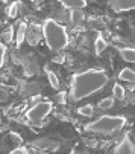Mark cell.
Instances as JSON below:
<instances>
[{
	"label": "cell",
	"mask_w": 135,
	"mask_h": 154,
	"mask_svg": "<svg viewBox=\"0 0 135 154\" xmlns=\"http://www.w3.org/2000/svg\"><path fill=\"white\" fill-rule=\"evenodd\" d=\"M112 154H135V148H134L132 139L126 134V136L119 142V145L114 148Z\"/></svg>",
	"instance_id": "5"
},
{
	"label": "cell",
	"mask_w": 135,
	"mask_h": 154,
	"mask_svg": "<svg viewBox=\"0 0 135 154\" xmlns=\"http://www.w3.org/2000/svg\"><path fill=\"white\" fill-rule=\"evenodd\" d=\"M111 6L112 11L116 12H125V11H132L135 8V2L134 0H112L108 3Z\"/></svg>",
	"instance_id": "6"
},
{
	"label": "cell",
	"mask_w": 135,
	"mask_h": 154,
	"mask_svg": "<svg viewBox=\"0 0 135 154\" xmlns=\"http://www.w3.org/2000/svg\"><path fill=\"white\" fill-rule=\"evenodd\" d=\"M46 75H47V79H49V82H50V85H52V89L58 90V89H59V79H58L56 73L52 72L49 67H46Z\"/></svg>",
	"instance_id": "14"
},
{
	"label": "cell",
	"mask_w": 135,
	"mask_h": 154,
	"mask_svg": "<svg viewBox=\"0 0 135 154\" xmlns=\"http://www.w3.org/2000/svg\"><path fill=\"white\" fill-rule=\"evenodd\" d=\"M11 154H29V151L25 148V146H17L11 151Z\"/></svg>",
	"instance_id": "22"
},
{
	"label": "cell",
	"mask_w": 135,
	"mask_h": 154,
	"mask_svg": "<svg viewBox=\"0 0 135 154\" xmlns=\"http://www.w3.org/2000/svg\"><path fill=\"white\" fill-rule=\"evenodd\" d=\"M108 81V73L103 69H87L73 76L70 95L75 101L90 98L105 89Z\"/></svg>",
	"instance_id": "1"
},
{
	"label": "cell",
	"mask_w": 135,
	"mask_h": 154,
	"mask_svg": "<svg viewBox=\"0 0 135 154\" xmlns=\"http://www.w3.org/2000/svg\"><path fill=\"white\" fill-rule=\"evenodd\" d=\"M78 113L84 118H91L94 115V107L91 104H87V105H82L78 108Z\"/></svg>",
	"instance_id": "15"
},
{
	"label": "cell",
	"mask_w": 135,
	"mask_h": 154,
	"mask_svg": "<svg viewBox=\"0 0 135 154\" xmlns=\"http://www.w3.org/2000/svg\"><path fill=\"white\" fill-rule=\"evenodd\" d=\"M119 79L132 84V82L135 81V72H134V69H128V67L122 69V70L119 72Z\"/></svg>",
	"instance_id": "11"
},
{
	"label": "cell",
	"mask_w": 135,
	"mask_h": 154,
	"mask_svg": "<svg viewBox=\"0 0 135 154\" xmlns=\"http://www.w3.org/2000/svg\"><path fill=\"white\" fill-rule=\"evenodd\" d=\"M26 31H28V25L26 23H20L18 25L17 32H15V43H17L18 46L26 40Z\"/></svg>",
	"instance_id": "12"
},
{
	"label": "cell",
	"mask_w": 135,
	"mask_h": 154,
	"mask_svg": "<svg viewBox=\"0 0 135 154\" xmlns=\"http://www.w3.org/2000/svg\"><path fill=\"white\" fill-rule=\"evenodd\" d=\"M106 48H108V41L103 38V34H97V37L94 40V52H96V55L103 54L106 51Z\"/></svg>",
	"instance_id": "9"
},
{
	"label": "cell",
	"mask_w": 135,
	"mask_h": 154,
	"mask_svg": "<svg viewBox=\"0 0 135 154\" xmlns=\"http://www.w3.org/2000/svg\"><path fill=\"white\" fill-rule=\"evenodd\" d=\"M32 145L37 146V148H50V149L58 148V143H56L55 140H49V139H40V140H35Z\"/></svg>",
	"instance_id": "13"
},
{
	"label": "cell",
	"mask_w": 135,
	"mask_h": 154,
	"mask_svg": "<svg viewBox=\"0 0 135 154\" xmlns=\"http://www.w3.org/2000/svg\"><path fill=\"white\" fill-rule=\"evenodd\" d=\"M14 35H15L14 28H12V26H9V28H8V29L3 32V41H5V45H9V43H12Z\"/></svg>",
	"instance_id": "19"
},
{
	"label": "cell",
	"mask_w": 135,
	"mask_h": 154,
	"mask_svg": "<svg viewBox=\"0 0 135 154\" xmlns=\"http://www.w3.org/2000/svg\"><path fill=\"white\" fill-rule=\"evenodd\" d=\"M6 55H8V49L5 46V43H0V69L3 67V64L6 61Z\"/></svg>",
	"instance_id": "20"
},
{
	"label": "cell",
	"mask_w": 135,
	"mask_h": 154,
	"mask_svg": "<svg viewBox=\"0 0 135 154\" xmlns=\"http://www.w3.org/2000/svg\"><path fill=\"white\" fill-rule=\"evenodd\" d=\"M61 5L70 11H82L88 3L85 0H61Z\"/></svg>",
	"instance_id": "7"
},
{
	"label": "cell",
	"mask_w": 135,
	"mask_h": 154,
	"mask_svg": "<svg viewBox=\"0 0 135 154\" xmlns=\"http://www.w3.org/2000/svg\"><path fill=\"white\" fill-rule=\"evenodd\" d=\"M128 124L126 116L123 115H103L91 122H88L85 125V130L90 133H96V134H114Z\"/></svg>",
	"instance_id": "3"
},
{
	"label": "cell",
	"mask_w": 135,
	"mask_h": 154,
	"mask_svg": "<svg viewBox=\"0 0 135 154\" xmlns=\"http://www.w3.org/2000/svg\"><path fill=\"white\" fill-rule=\"evenodd\" d=\"M112 93H114V99H125L126 98V90L123 89V87L120 84H114V87H112Z\"/></svg>",
	"instance_id": "16"
},
{
	"label": "cell",
	"mask_w": 135,
	"mask_h": 154,
	"mask_svg": "<svg viewBox=\"0 0 135 154\" xmlns=\"http://www.w3.org/2000/svg\"><path fill=\"white\" fill-rule=\"evenodd\" d=\"M53 108V104L50 101H41V102H37L35 105H32L28 112H26V118L28 121L31 122H41L43 119H46L50 112Z\"/></svg>",
	"instance_id": "4"
},
{
	"label": "cell",
	"mask_w": 135,
	"mask_h": 154,
	"mask_svg": "<svg viewBox=\"0 0 135 154\" xmlns=\"http://www.w3.org/2000/svg\"><path fill=\"white\" fill-rule=\"evenodd\" d=\"M26 37H28V41L31 43V45H37L38 40L43 37V32H38V28L37 26H29L28 31H26Z\"/></svg>",
	"instance_id": "10"
},
{
	"label": "cell",
	"mask_w": 135,
	"mask_h": 154,
	"mask_svg": "<svg viewBox=\"0 0 135 154\" xmlns=\"http://www.w3.org/2000/svg\"><path fill=\"white\" fill-rule=\"evenodd\" d=\"M117 52H119V55L122 57L123 61H126V63H134L135 61V51H134V48H128V46L117 48Z\"/></svg>",
	"instance_id": "8"
},
{
	"label": "cell",
	"mask_w": 135,
	"mask_h": 154,
	"mask_svg": "<svg viewBox=\"0 0 135 154\" xmlns=\"http://www.w3.org/2000/svg\"><path fill=\"white\" fill-rule=\"evenodd\" d=\"M82 20H84V14H82V11H72V21H73V25L81 23Z\"/></svg>",
	"instance_id": "21"
},
{
	"label": "cell",
	"mask_w": 135,
	"mask_h": 154,
	"mask_svg": "<svg viewBox=\"0 0 135 154\" xmlns=\"http://www.w3.org/2000/svg\"><path fill=\"white\" fill-rule=\"evenodd\" d=\"M11 137L14 139V143H23V139H21V136H18V134H15V133H11Z\"/></svg>",
	"instance_id": "23"
},
{
	"label": "cell",
	"mask_w": 135,
	"mask_h": 154,
	"mask_svg": "<svg viewBox=\"0 0 135 154\" xmlns=\"http://www.w3.org/2000/svg\"><path fill=\"white\" fill-rule=\"evenodd\" d=\"M111 107H114V98H112V96L103 98V99L99 102V108H102V110H109Z\"/></svg>",
	"instance_id": "18"
},
{
	"label": "cell",
	"mask_w": 135,
	"mask_h": 154,
	"mask_svg": "<svg viewBox=\"0 0 135 154\" xmlns=\"http://www.w3.org/2000/svg\"><path fill=\"white\" fill-rule=\"evenodd\" d=\"M41 32L44 37V43L47 45L50 51H62L69 46V41H70L69 32L56 20L47 18L41 28Z\"/></svg>",
	"instance_id": "2"
},
{
	"label": "cell",
	"mask_w": 135,
	"mask_h": 154,
	"mask_svg": "<svg viewBox=\"0 0 135 154\" xmlns=\"http://www.w3.org/2000/svg\"><path fill=\"white\" fill-rule=\"evenodd\" d=\"M70 154H90V152L87 149H82V148H75V149H72Z\"/></svg>",
	"instance_id": "24"
},
{
	"label": "cell",
	"mask_w": 135,
	"mask_h": 154,
	"mask_svg": "<svg viewBox=\"0 0 135 154\" xmlns=\"http://www.w3.org/2000/svg\"><path fill=\"white\" fill-rule=\"evenodd\" d=\"M18 9H20V3L18 2H12L8 8H6V15L11 18H15L18 15Z\"/></svg>",
	"instance_id": "17"
}]
</instances>
